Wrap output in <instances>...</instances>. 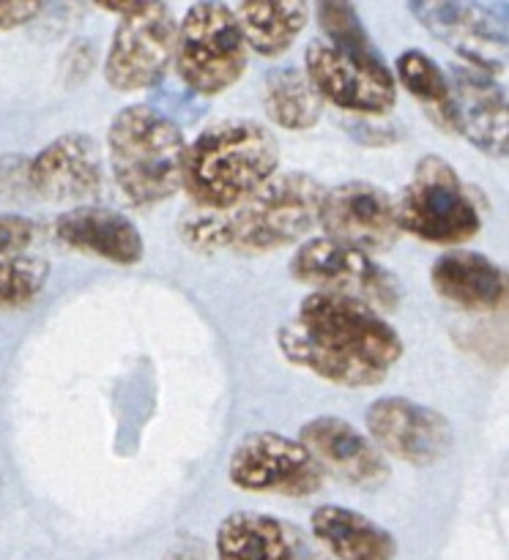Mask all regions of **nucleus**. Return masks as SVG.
Returning a JSON list of instances; mask_svg holds the SVG:
<instances>
[{"mask_svg": "<svg viewBox=\"0 0 509 560\" xmlns=\"http://www.w3.org/2000/svg\"><path fill=\"white\" fill-rule=\"evenodd\" d=\"M277 345L299 370L343 388H372L403 359L400 334L367 304L310 293L277 328Z\"/></svg>", "mask_w": 509, "mask_h": 560, "instance_id": "obj_1", "label": "nucleus"}, {"mask_svg": "<svg viewBox=\"0 0 509 560\" xmlns=\"http://www.w3.org/2000/svg\"><path fill=\"white\" fill-rule=\"evenodd\" d=\"M323 186L306 173H274L255 195L230 211H186L181 238L197 252L233 249L266 255L304 238L321 217Z\"/></svg>", "mask_w": 509, "mask_h": 560, "instance_id": "obj_2", "label": "nucleus"}, {"mask_svg": "<svg viewBox=\"0 0 509 560\" xmlns=\"http://www.w3.org/2000/svg\"><path fill=\"white\" fill-rule=\"evenodd\" d=\"M279 167V142L268 126L230 118L206 126L186 145L181 186L203 211H230L255 195Z\"/></svg>", "mask_w": 509, "mask_h": 560, "instance_id": "obj_3", "label": "nucleus"}, {"mask_svg": "<svg viewBox=\"0 0 509 560\" xmlns=\"http://www.w3.org/2000/svg\"><path fill=\"white\" fill-rule=\"evenodd\" d=\"M107 153L115 186L131 208H153L181 189L184 131L151 104L118 109L109 120Z\"/></svg>", "mask_w": 509, "mask_h": 560, "instance_id": "obj_4", "label": "nucleus"}, {"mask_svg": "<svg viewBox=\"0 0 509 560\" xmlns=\"http://www.w3.org/2000/svg\"><path fill=\"white\" fill-rule=\"evenodd\" d=\"M400 233L432 246H460L482 230V217L447 159L427 153L394 200Z\"/></svg>", "mask_w": 509, "mask_h": 560, "instance_id": "obj_5", "label": "nucleus"}, {"mask_svg": "<svg viewBox=\"0 0 509 560\" xmlns=\"http://www.w3.org/2000/svg\"><path fill=\"white\" fill-rule=\"evenodd\" d=\"M250 49L233 9L224 3H195L186 9L175 36V69L197 96H219L244 77Z\"/></svg>", "mask_w": 509, "mask_h": 560, "instance_id": "obj_6", "label": "nucleus"}, {"mask_svg": "<svg viewBox=\"0 0 509 560\" xmlns=\"http://www.w3.org/2000/svg\"><path fill=\"white\" fill-rule=\"evenodd\" d=\"M290 277L315 288V293L361 301L378 315L394 312L403 301V284L389 268L365 252L348 249L328 238L304 241L290 257Z\"/></svg>", "mask_w": 509, "mask_h": 560, "instance_id": "obj_7", "label": "nucleus"}, {"mask_svg": "<svg viewBox=\"0 0 509 560\" xmlns=\"http://www.w3.org/2000/svg\"><path fill=\"white\" fill-rule=\"evenodd\" d=\"M178 22L164 3H137L120 16L104 60V80L113 91L135 93L159 85L175 58Z\"/></svg>", "mask_w": 509, "mask_h": 560, "instance_id": "obj_8", "label": "nucleus"}, {"mask_svg": "<svg viewBox=\"0 0 509 560\" xmlns=\"http://www.w3.org/2000/svg\"><path fill=\"white\" fill-rule=\"evenodd\" d=\"M230 485L255 495L310 498L326 474L296 438L279 432H250L235 443L228 463Z\"/></svg>", "mask_w": 509, "mask_h": 560, "instance_id": "obj_9", "label": "nucleus"}, {"mask_svg": "<svg viewBox=\"0 0 509 560\" xmlns=\"http://www.w3.org/2000/svg\"><path fill=\"white\" fill-rule=\"evenodd\" d=\"M304 66L306 80L323 104L361 118H383L397 104V82L386 60L350 58L328 42H312L304 52Z\"/></svg>", "mask_w": 509, "mask_h": 560, "instance_id": "obj_10", "label": "nucleus"}, {"mask_svg": "<svg viewBox=\"0 0 509 560\" xmlns=\"http://www.w3.org/2000/svg\"><path fill=\"white\" fill-rule=\"evenodd\" d=\"M317 224L328 241L370 257L389 252L400 241L394 200L367 180H345L323 191Z\"/></svg>", "mask_w": 509, "mask_h": 560, "instance_id": "obj_11", "label": "nucleus"}, {"mask_svg": "<svg viewBox=\"0 0 509 560\" xmlns=\"http://www.w3.org/2000/svg\"><path fill=\"white\" fill-rule=\"evenodd\" d=\"M367 435L381 454L405 465L427 468L452 448L447 416L405 397H383L367 408Z\"/></svg>", "mask_w": 509, "mask_h": 560, "instance_id": "obj_12", "label": "nucleus"}, {"mask_svg": "<svg viewBox=\"0 0 509 560\" xmlns=\"http://www.w3.org/2000/svg\"><path fill=\"white\" fill-rule=\"evenodd\" d=\"M410 14L430 36L447 44L465 66L498 77L507 71V22L496 11L463 0H430L410 3Z\"/></svg>", "mask_w": 509, "mask_h": 560, "instance_id": "obj_13", "label": "nucleus"}, {"mask_svg": "<svg viewBox=\"0 0 509 560\" xmlns=\"http://www.w3.org/2000/svg\"><path fill=\"white\" fill-rule=\"evenodd\" d=\"M33 197L63 206H91L104 189L102 148L82 131H66L27 164Z\"/></svg>", "mask_w": 509, "mask_h": 560, "instance_id": "obj_14", "label": "nucleus"}, {"mask_svg": "<svg viewBox=\"0 0 509 560\" xmlns=\"http://www.w3.org/2000/svg\"><path fill=\"white\" fill-rule=\"evenodd\" d=\"M452 131H460L476 151L493 159H507L509 120L507 93L485 71L465 63H452L447 71Z\"/></svg>", "mask_w": 509, "mask_h": 560, "instance_id": "obj_15", "label": "nucleus"}, {"mask_svg": "<svg viewBox=\"0 0 509 560\" xmlns=\"http://www.w3.org/2000/svg\"><path fill=\"white\" fill-rule=\"evenodd\" d=\"M296 441L315 457L323 474L359 490H375L389 479V463L383 454L337 416H317L299 430Z\"/></svg>", "mask_w": 509, "mask_h": 560, "instance_id": "obj_16", "label": "nucleus"}, {"mask_svg": "<svg viewBox=\"0 0 509 560\" xmlns=\"http://www.w3.org/2000/svg\"><path fill=\"white\" fill-rule=\"evenodd\" d=\"M55 235L71 249L102 257L115 266H137L146 252L137 224L104 206L69 208L55 219Z\"/></svg>", "mask_w": 509, "mask_h": 560, "instance_id": "obj_17", "label": "nucleus"}, {"mask_svg": "<svg viewBox=\"0 0 509 560\" xmlns=\"http://www.w3.org/2000/svg\"><path fill=\"white\" fill-rule=\"evenodd\" d=\"M438 299L465 312H498L507 306V271L487 255L452 249L430 268Z\"/></svg>", "mask_w": 509, "mask_h": 560, "instance_id": "obj_18", "label": "nucleus"}, {"mask_svg": "<svg viewBox=\"0 0 509 560\" xmlns=\"http://www.w3.org/2000/svg\"><path fill=\"white\" fill-rule=\"evenodd\" d=\"M312 536L337 560H397V539L383 525L345 506H317Z\"/></svg>", "mask_w": 509, "mask_h": 560, "instance_id": "obj_19", "label": "nucleus"}, {"mask_svg": "<svg viewBox=\"0 0 509 560\" xmlns=\"http://www.w3.org/2000/svg\"><path fill=\"white\" fill-rule=\"evenodd\" d=\"M217 560H299V552L277 517L233 512L217 528Z\"/></svg>", "mask_w": 509, "mask_h": 560, "instance_id": "obj_20", "label": "nucleus"}, {"mask_svg": "<svg viewBox=\"0 0 509 560\" xmlns=\"http://www.w3.org/2000/svg\"><path fill=\"white\" fill-rule=\"evenodd\" d=\"M239 20L246 49L261 58H279L293 47L296 38L306 27L310 5L285 0V3H241L233 9Z\"/></svg>", "mask_w": 509, "mask_h": 560, "instance_id": "obj_21", "label": "nucleus"}, {"mask_svg": "<svg viewBox=\"0 0 509 560\" xmlns=\"http://www.w3.org/2000/svg\"><path fill=\"white\" fill-rule=\"evenodd\" d=\"M263 109L285 131H306L317 126L323 115V98L306 80V74L293 66L274 69L263 82Z\"/></svg>", "mask_w": 509, "mask_h": 560, "instance_id": "obj_22", "label": "nucleus"}, {"mask_svg": "<svg viewBox=\"0 0 509 560\" xmlns=\"http://www.w3.org/2000/svg\"><path fill=\"white\" fill-rule=\"evenodd\" d=\"M394 82L403 85L414 98H419L427 113L452 131V102H449L447 71L438 69L436 60L421 49H405L394 60Z\"/></svg>", "mask_w": 509, "mask_h": 560, "instance_id": "obj_23", "label": "nucleus"}, {"mask_svg": "<svg viewBox=\"0 0 509 560\" xmlns=\"http://www.w3.org/2000/svg\"><path fill=\"white\" fill-rule=\"evenodd\" d=\"M315 16L321 31L328 36V44L339 52L350 55V58L361 60H383L372 44L370 33L365 31L359 20V11L343 0H326V3L315 5Z\"/></svg>", "mask_w": 509, "mask_h": 560, "instance_id": "obj_24", "label": "nucleus"}, {"mask_svg": "<svg viewBox=\"0 0 509 560\" xmlns=\"http://www.w3.org/2000/svg\"><path fill=\"white\" fill-rule=\"evenodd\" d=\"M49 262L33 255L0 257V310H22L44 293Z\"/></svg>", "mask_w": 509, "mask_h": 560, "instance_id": "obj_25", "label": "nucleus"}, {"mask_svg": "<svg viewBox=\"0 0 509 560\" xmlns=\"http://www.w3.org/2000/svg\"><path fill=\"white\" fill-rule=\"evenodd\" d=\"M27 164L31 159L5 153L0 156V200H31V178H27Z\"/></svg>", "mask_w": 509, "mask_h": 560, "instance_id": "obj_26", "label": "nucleus"}, {"mask_svg": "<svg viewBox=\"0 0 509 560\" xmlns=\"http://www.w3.org/2000/svg\"><path fill=\"white\" fill-rule=\"evenodd\" d=\"M33 235H36V228L31 219L0 213V257L25 255L27 246L33 244Z\"/></svg>", "mask_w": 509, "mask_h": 560, "instance_id": "obj_27", "label": "nucleus"}, {"mask_svg": "<svg viewBox=\"0 0 509 560\" xmlns=\"http://www.w3.org/2000/svg\"><path fill=\"white\" fill-rule=\"evenodd\" d=\"M44 11L38 0H0V31H14V27L27 25Z\"/></svg>", "mask_w": 509, "mask_h": 560, "instance_id": "obj_28", "label": "nucleus"}, {"mask_svg": "<svg viewBox=\"0 0 509 560\" xmlns=\"http://www.w3.org/2000/svg\"><path fill=\"white\" fill-rule=\"evenodd\" d=\"M315 560H321V558H315Z\"/></svg>", "mask_w": 509, "mask_h": 560, "instance_id": "obj_29", "label": "nucleus"}]
</instances>
